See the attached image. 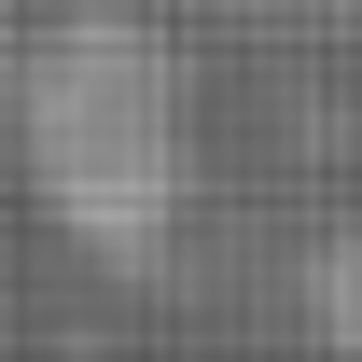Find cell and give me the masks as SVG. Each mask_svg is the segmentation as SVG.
<instances>
[{
	"label": "cell",
	"mask_w": 362,
	"mask_h": 362,
	"mask_svg": "<svg viewBox=\"0 0 362 362\" xmlns=\"http://www.w3.org/2000/svg\"><path fill=\"white\" fill-rule=\"evenodd\" d=\"M14 181L84 265H153L209 195V98L153 0H70L14 56Z\"/></svg>",
	"instance_id": "obj_1"
},
{
	"label": "cell",
	"mask_w": 362,
	"mask_h": 362,
	"mask_svg": "<svg viewBox=\"0 0 362 362\" xmlns=\"http://www.w3.org/2000/svg\"><path fill=\"white\" fill-rule=\"evenodd\" d=\"M293 307H307V334H320V349H362V209H349V223H334V237L307 251Z\"/></svg>",
	"instance_id": "obj_2"
},
{
	"label": "cell",
	"mask_w": 362,
	"mask_h": 362,
	"mask_svg": "<svg viewBox=\"0 0 362 362\" xmlns=\"http://www.w3.org/2000/svg\"><path fill=\"white\" fill-rule=\"evenodd\" d=\"M168 14H265V0H168Z\"/></svg>",
	"instance_id": "obj_3"
}]
</instances>
